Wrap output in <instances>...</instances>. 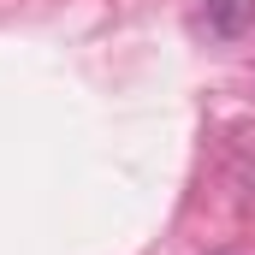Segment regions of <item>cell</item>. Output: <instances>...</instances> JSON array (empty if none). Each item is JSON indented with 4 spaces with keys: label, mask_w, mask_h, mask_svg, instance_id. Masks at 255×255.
I'll return each instance as SVG.
<instances>
[{
    "label": "cell",
    "mask_w": 255,
    "mask_h": 255,
    "mask_svg": "<svg viewBox=\"0 0 255 255\" xmlns=\"http://www.w3.org/2000/svg\"><path fill=\"white\" fill-rule=\"evenodd\" d=\"M244 18H250V0H208V24H214L220 36H232Z\"/></svg>",
    "instance_id": "obj_1"
}]
</instances>
